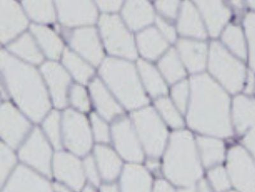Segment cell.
<instances>
[{
  "instance_id": "1",
  "label": "cell",
  "mask_w": 255,
  "mask_h": 192,
  "mask_svg": "<svg viewBox=\"0 0 255 192\" xmlns=\"http://www.w3.org/2000/svg\"><path fill=\"white\" fill-rule=\"evenodd\" d=\"M191 90L188 118L191 128L217 136L231 135L227 95L206 74L191 79Z\"/></svg>"
},
{
  "instance_id": "2",
  "label": "cell",
  "mask_w": 255,
  "mask_h": 192,
  "mask_svg": "<svg viewBox=\"0 0 255 192\" xmlns=\"http://www.w3.org/2000/svg\"><path fill=\"white\" fill-rule=\"evenodd\" d=\"M0 64L10 94L29 119L39 123L49 110L44 84L35 69L1 51Z\"/></svg>"
},
{
  "instance_id": "3",
  "label": "cell",
  "mask_w": 255,
  "mask_h": 192,
  "mask_svg": "<svg viewBox=\"0 0 255 192\" xmlns=\"http://www.w3.org/2000/svg\"><path fill=\"white\" fill-rule=\"evenodd\" d=\"M164 173L172 183L191 186L202 175L192 135L187 131L172 135L164 159Z\"/></svg>"
},
{
  "instance_id": "4",
  "label": "cell",
  "mask_w": 255,
  "mask_h": 192,
  "mask_svg": "<svg viewBox=\"0 0 255 192\" xmlns=\"http://www.w3.org/2000/svg\"><path fill=\"white\" fill-rule=\"evenodd\" d=\"M100 74L128 109L142 107L147 103L135 69L130 63L116 59H108L102 64Z\"/></svg>"
},
{
  "instance_id": "5",
  "label": "cell",
  "mask_w": 255,
  "mask_h": 192,
  "mask_svg": "<svg viewBox=\"0 0 255 192\" xmlns=\"http://www.w3.org/2000/svg\"><path fill=\"white\" fill-rule=\"evenodd\" d=\"M53 149L44 132L36 128L18 148L17 154L21 164L50 180L52 178Z\"/></svg>"
},
{
  "instance_id": "6",
  "label": "cell",
  "mask_w": 255,
  "mask_h": 192,
  "mask_svg": "<svg viewBox=\"0 0 255 192\" xmlns=\"http://www.w3.org/2000/svg\"><path fill=\"white\" fill-rule=\"evenodd\" d=\"M63 147L82 158L90 154L93 148V134L87 120L71 110L66 111L62 123Z\"/></svg>"
},
{
  "instance_id": "7",
  "label": "cell",
  "mask_w": 255,
  "mask_h": 192,
  "mask_svg": "<svg viewBox=\"0 0 255 192\" xmlns=\"http://www.w3.org/2000/svg\"><path fill=\"white\" fill-rule=\"evenodd\" d=\"M133 119L147 154L159 157L163 152L167 133L158 115L152 108H147L134 113Z\"/></svg>"
},
{
  "instance_id": "8",
  "label": "cell",
  "mask_w": 255,
  "mask_h": 192,
  "mask_svg": "<svg viewBox=\"0 0 255 192\" xmlns=\"http://www.w3.org/2000/svg\"><path fill=\"white\" fill-rule=\"evenodd\" d=\"M209 67L211 73L231 92L235 93L242 89L245 67L217 42L211 44Z\"/></svg>"
},
{
  "instance_id": "9",
  "label": "cell",
  "mask_w": 255,
  "mask_h": 192,
  "mask_svg": "<svg viewBox=\"0 0 255 192\" xmlns=\"http://www.w3.org/2000/svg\"><path fill=\"white\" fill-rule=\"evenodd\" d=\"M100 28L109 53L131 60L136 58L133 38L119 17L116 15H102L100 20Z\"/></svg>"
},
{
  "instance_id": "10",
  "label": "cell",
  "mask_w": 255,
  "mask_h": 192,
  "mask_svg": "<svg viewBox=\"0 0 255 192\" xmlns=\"http://www.w3.org/2000/svg\"><path fill=\"white\" fill-rule=\"evenodd\" d=\"M52 175L56 182L76 192H81L87 183L83 170V160L67 150L56 151L54 153Z\"/></svg>"
},
{
  "instance_id": "11",
  "label": "cell",
  "mask_w": 255,
  "mask_h": 192,
  "mask_svg": "<svg viewBox=\"0 0 255 192\" xmlns=\"http://www.w3.org/2000/svg\"><path fill=\"white\" fill-rule=\"evenodd\" d=\"M111 139L115 150L122 159L130 164L142 161L143 151L128 120L121 119L113 124L111 128Z\"/></svg>"
},
{
  "instance_id": "12",
  "label": "cell",
  "mask_w": 255,
  "mask_h": 192,
  "mask_svg": "<svg viewBox=\"0 0 255 192\" xmlns=\"http://www.w3.org/2000/svg\"><path fill=\"white\" fill-rule=\"evenodd\" d=\"M31 130L30 124L12 105L9 103L2 105L0 133L4 144L18 149Z\"/></svg>"
},
{
  "instance_id": "13",
  "label": "cell",
  "mask_w": 255,
  "mask_h": 192,
  "mask_svg": "<svg viewBox=\"0 0 255 192\" xmlns=\"http://www.w3.org/2000/svg\"><path fill=\"white\" fill-rule=\"evenodd\" d=\"M228 168L237 189L242 192H255V166L244 149L236 146L230 150Z\"/></svg>"
},
{
  "instance_id": "14",
  "label": "cell",
  "mask_w": 255,
  "mask_h": 192,
  "mask_svg": "<svg viewBox=\"0 0 255 192\" xmlns=\"http://www.w3.org/2000/svg\"><path fill=\"white\" fill-rule=\"evenodd\" d=\"M1 192H54L53 184L40 174L20 164L1 187Z\"/></svg>"
},
{
  "instance_id": "15",
  "label": "cell",
  "mask_w": 255,
  "mask_h": 192,
  "mask_svg": "<svg viewBox=\"0 0 255 192\" xmlns=\"http://www.w3.org/2000/svg\"><path fill=\"white\" fill-rule=\"evenodd\" d=\"M56 3L60 22L65 26L92 24L97 19V9L92 2L58 1Z\"/></svg>"
},
{
  "instance_id": "16",
  "label": "cell",
  "mask_w": 255,
  "mask_h": 192,
  "mask_svg": "<svg viewBox=\"0 0 255 192\" xmlns=\"http://www.w3.org/2000/svg\"><path fill=\"white\" fill-rule=\"evenodd\" d=\"M0 13L1 40L6 43L26 28L28 21L20 6L13 1H0Z\"/></svg>"
},
{
  "instance_id": "17",
  "label": "cell",
  "mask_w": 255,
  "mask_h": 192,
  "mask_svg": "<svg viewBox=\"0 0 255 192\" xmlns=\"http://www.w3.org/2000/svg\"><path fill=\"white\" fill-rule=\"evenodd\" d=\"M93 157L103 183L115 182L124 168L122 157L107 144H98L93 149Z\"/></svg>"
},
{
  "instance_id": "18",
  "label": "cell",
  "mask_w": 255,
  "mask_h": 192,
  "mask_svg": "<svg viewBox=\"0 0 255 192\" xmlns=\"http://www.w3.org/2000/svg\"><path fill=\"white\" fill-rule=\"evenodd\" d=\"M70 44L93 64L98 65L103 58V51L94 28L77 29L70 38Z\"/></svg>"
},
{
  "instance_id": "19",
  "label": "cell",
  "mask_w": 255,
  "mask_h": 192,
  "mask_svg": "<svg viewBox=\"0 0 255 192\" xmlns=\"http://www.w3.org/2000/svg\"><path fill=\"white\" fill-rule=\"evenodd\" d=\"M41 69L51 90L54 105L59 108L65 107L70 83V77L67 72L60 64L53 62L45 63Z\"/></svg>"
},
{
  "instance_id": "20",
  "label": "cell",
  "mask_w": 255,
  "mask_h": 192,
  "mask_svg": "<svg viewBox=\"0 0 255 192\" xmlns=\"http://www.w3.org/2000/svg\"><path fill=\"white\" fill-rule=\"evenodd\" d=\"M119 185L121 192H151V178L142 166L129 163L123 169Z\"/></svg>"
},
{
  "instance_id": "21",
  "label": "cell",
  "mask_w": 255,
  "mask_h": 192,
  "mask_svg": "<svg viewBox=\"0 0 255 192\" xmlns=\"http://www.w3.org/2000/svg\"><path fill=\"white\" fill-rule=\"evenodd\" d=\"M198 6L204 15L209 32L216 37L230 17V11L218 1H197Z\"/></svg>"
},
{
  "instance_id": "22",
  "label": "cell",
  "mask_w": 255,
  "mask_h": 192,
  "mask_svg": "<svg viewBox=\"0 0 255 192\" xmlns=\"http://www.w3.org/2000/svg\"><path fill=\"white\" fill-rule=\"evenodd\" d=\"M125 21L129 28L137 30L151 23L153 20V10L144 1H128L123 10Z\"/></svg>"
},
{
  "instance_id": "23",
  "label": "cell",
  "mask_w": 255,
  "mask_h": 192,
  "mask_svg": "<svg viewBox=\"0 0 255 192\" xmlns=\"http://www.w3.org/2000/svg\"><path fill=\"white\" fill-rule=\"evenodd\" d=\"M90 90L96 107L104 118L111 121L122 114L120 106L99 79H95L91 83Z\"/></svg>"
},
{
  "instance_id": "24",
  "label": "cell",
  "mask_w": 255,
  "mask_h": 192,
  "mask_svg": "<svg viewBox=\"0 0 255 192\" xmlns=\"http://www.w3.org/2000/svg\"><path fill=\"white\" fill-rule=\"evenodd\" d=\"M178 49L184 63L191 71H201L206 63L207 48L203 43L182 40Z\"/></svg>"
},
{
  "instance_id": "25",
  "label": "cell",
  "mask_w": 255,
  "mask_h": 192,
  "mask_svg": "<svg viewBox=\"0 0 255 192\" xmlns=\"http://www.w3.org/2000/svg\"><path fill=\"white\" fill-rule=\"evenodd\" d=\"M234 121L240 133L255 126V100L243 96L237 97L234 102Z\"/></svg>"
},
{
  "instance_id": "26",
  "label": "cell",
  "mask_w": 255,
  "mask_h": 192,
  "mask_svg": "<svg viewBox=\"0 0 255 192\" xmlns=\"http://www.w3.org/2000/svg\"><path fill=\"white\" fill-rule=\"evenodd\" d=\"M179 32L183 35L199 38L206 37L203 25L199 14L190 3L183 4L179 21Z\"/></svg>"
},
{
  "instance_id": "27",
  "label": "cell",
  "mask_w": 255,
  "mask_h": 192,
  "mask_svg": "<svg viewBox=\"0 0 255 192\" xmlns=\"http://www.w3.org/2000/svg\"><path fill=\"white\" fill-rule=\"evenodd\" d=\"M137 42L140 53L149 60L158 58L167 47V42L154 28L141 32L138 35Z\"/></svg>"
},
{
  "instance_id": "28",
  "label": "cell",
  "mask_w": 255,
  "mask_h": 192,
  "mask_svg": "<svg viewBox=\"0 0 255 192\" xmlns=\"http://www.w3.org/2000/svg\"><path fill=\"white\" fill-rule=\"evenodd\" d=\"M31 30L48 57L53 60L60 58L63 44L53 31L46 27L36 25H32Z\"/></svg>"
},
{
  "instance_id": "29",
  "label": "cell",
  "mask_w": 255,
  "mask_h": 192,
  "mask_svg": "<svg viewBox=\"0 0 255 192\" xmlns=\"http://www.w3.org/2000/svg\"><path fill=\"white\" fill-rule=\"evenodd\" d=\"M9 49L20 58L34 64H39L42 62V54L29 34H24L18 38L10 45Z\"/></svg>"
},
{
  "instance_id": "30",
  "label": "cell",
  "mask_w": 255,
  "mask_h": 192,
  "mask_svg": "<svg viewBox=\"0 0 255 192\" xmlns=\"http://www.w3.org/2000/svg\"><path fill=\"white\" fill-rule=\"evenodd\" d=\"M197 142L205 166H213L222 161L225 150L222 142L207 137H198Z\"/></svg>"
},
{
  "instance_id": "31",
  "label": "cell",
  "mask_w": 255,
  "mask_h": 192,
  "mask_svg": "<svg viewBox=\"0 0 255 192\" xmlns=\"http://www.w3.org/2000/svg\"><path fill=\"white\" fill-rule=\"evenodd\" d=\"M138 66L145 87L152 96L166 93L167 88L165 83L154 67L143 61L138 62Z\"/></svg>"
},
{
  "instance_id": "32",
  "label": "cell",
  "mask_w": 255,
  "mask_h": 192,
  "mask_svg": "<svg viewBox=\"0 0 255 192\" xmlns=\"http://www.w3.org/2000/svg\"><path fill=\"white\" fill-rule=\"evenodd\" d=\"M60 122V114L53 111L47 115L42 126L45 137L56 151L61 150L63 148L62 124Z\"/></svg>"
},
{
  "instance_id": "33",
  "label": "cell",
  "mask_w": 255,
  "mask_h": 192,
  "mask_svg": "<svg viewBox=\"0 0 255 192\" xmlns=\"http://www.w3.org/2000/svg\"><path fill=\"white\" fill-rule=\"evenodd\" d=\"M63 63L79 82L86 83L93 74V69L81 60L76 54L65 51L63 54Z\"/></svg>"
},
{
  "instance_id": "34",
  "label": "cell",
  "mask_w": 255,
  "mask_h": 192,
  "mask_svg": "<svg viewBox=\"0 0 255 192\" xmlns=\"http://www.w3.org/2000/svg\"><path fill=\"white\" fill-rule=\"evenodd\" d=\"M23 5L29 16L40 22H51L55 19V12L49 1H25Z\"/></svg>"
},
{
  "instance_id": "35",
  "label": "cell",
  "mask_w": 255,
  "mask_h": 192,
  "mask_svg": "<svg viewBox=\"0 0 255 192\" xmlns=\"http://www.w3.org/2000/svg\"><path fill=\"white\" fill-rule=\"evenodd\" d=\"M159 68L168 82L173 83L183 77L185 72L174 50H170L159 63Z\"/></svg>"
},
{
  "instance_id": "36",
  "label": "cell",
  "mask_w": 255,
  "mask_h": 192,
  "mask_svg": "<svg viewBox=\"0 0 255 192\" xmlns=\"http://www.w3.org/2000/svg\"><path fill=\"white\" fill-rule=\"evenodd\" d=\"M13 149L1 142L0 145V184L3 186L19 166V157Z\"/></svg>"
},
{
  "instance_id": "37",
  "label": "cell",
  "mask_w": 255,
  "mask_h": 192,
  "mask_svg": "<svg viewBox=\"0 0 255 192\" xmlns=\"http://www.w3.org/2000/svg\"><path fill=\"white\" fill-rule=\"evenodd\" d=\"M223 40L239 57L246 58L247 53L242 31L238 26L228 27L223 34Z\"/></svg>"
},
{
  "instance_id": "38",
  "label": "cell",
  "mask_w": 255,
  "mask_h": 192,
  "mask_svg": "<svg viewBox=\"0 0 255 192\" xmlns=\"http://www.w3.org/2000/svg\"><path fill=\"white\" fill-rule=\"evenodd\" d=\"M156 105L163 118L170 126L179 128L183 126V120L168 99H159L156 101Z\"/></svg>"
},
{
  "instance_id": "39",
  "label": "cell",
  "mask_w": 255,
  "mask_h": 192,
  "mask_svg": "<svg viewBox=\"0 0 255 192\" xmlns=\"http://www.w3.org/2000/svg\"><path fill=\"white\" fill-rule=\"evenodd\" d=\"M93 138L99 144H107L111 141V129L108 124L98 115L93 114L91 116Z\"/></svg>"
},
{
  "instance_id": "40",
  "label": "cell",
  "mask_w": 255,
  "mask_h": 192,
  "mask_svg": "<svg viewBox=\"0 0 255 192\" xmlns=\"http://www.w3.org/2000/svg\"><path fill=\"white\" fill-rule=\"evenodd\" d=\"M82 160L86 182L99 188L103 182L93 154L86 155Z\"/></svg>"
},
{
  "instance_id": "41",
  "label": "cell",
  "mask_w": 255,
  "mask_h": 192,
  "mask_svg": "<svg viewBox=\"0 0 255 192\" xmlns=\"http://www.w3.org/2000/svg\"><path fill=\"white\" fill-rule=\"evenodd\" d=\"M209 178L216 192H222L229 188V181L226 172L223 168L218 167L213 169L209 172Z\"/></svg>"
},
{
  "instance_id": "42",
  "label": "cell",
  "mask_w": 255,
  "mask_h": 192,
  "mask_svg": "<svg viewBox=\"0 0 255 192\" xmlns=\"http://www.w3.org/2000/svg\"><path fill=\"white\" fill-rule=\"evenodd\" d=\"M245 25L249 40L250 63L255 71V13H250L247 15Z\"/></svg>"
},
{
  "instance_id": "43",
  "label": "cell",
  "mask_w": 255,
  "mask_h": 192,
  "mask_svg": "<svg viewBox=\"0 0 255 192\" xmlns=\"http://www.w3.org/2000/svg\"><path fill=\"white\" fill-rule=\"evenodd\" d=\"M70 99L73 105L79 110L86 112L90 109L87 94L81 86L75 85L73 86L70 92Z\"/></svg>"
},
{
  "instance_id": "44",
  "label": "cell",
  "mask_w": 255,
  "mask_h": 192,
  "mask_svg": "<svg viewBox=\"0 0 255 192\" xmlns=\"http://www.w3.org/2000/svg\"><path fill=\"white\" fill-rule=\"evenodd\" d=\"M172 96L177 107L182 112H184L188 96V85L186 81L175 86L172 90Z\"/></svg>"
},
{
  "instance_id": "45",
  "label": "cell",
  "mask_w": 255,
  "mask_h": 192,
  "mask_svg": "<svg viewBox=\"0 0 255 192\" xmlns=\"http://www.w3.org/2000/svg\"><path fill=\"white\" fill-rule=\"evenodd\" d=\"M157 8L166 17L174 18L176 16L178 1H159L156 2Z\"/></svg>"
},
{
  "instance_id": "46",
  "label": "cell",
  "mask_w": 255,
  "mask_h": 192,
  "mask_svg": "<svg viewBox=\"0 0 255 192\" xmlns=\"http://www.w3.org/2000/svg\"><path fill=\"white\" fill-rule=\"evenodd\" d=\"M156 23L164 36L170 41H174L175 39V32L174 28L161 18H157Z\"/></svg>"
},
{
  "instance_id": "47",
  "label": "cell",
  "mask_w": 255,
  "mask_h": 192,
  "mask_svg": "<svg viewBox=\"0 0 255 192\" xmlns=\"http://www.w3.org/2000/svg\"><path fill=\"white\" fill-rule=\"evenodd\" d=\"M97 3L100 9L106 12H116L122 5V1H99Z\"/></svg>"
},
{
  "instance_id": "48",
  "label": "cell",
  "mask_w": 255,
  "mask_h": 192,
  "mask_svg": "<svg viewBox=\"0 0 255 192\" xmlns=\"http://www.w3.org/2000/svg\"><path fill=\"white\" fill-rule=\"evenodd\" d=\"M179 192H211L208 185L204 180L201 181L195 186H191L190 188L181 190Z\"/></svg>"
},
{
  "instance_id": "49",
  "label": "cell",
  "mask_w": 255,
  "mask_h": 192,
  "mask_svg": "<svg viewBox=\"0 0 255 192\" xmlns=\"http://www.w3.org/2000/svg\"><path fill=\"white\" fill-rule=\"evenodd\" d=\"M244 142L255 157V128L248 133Z\"/></svg>"
},
{
  "instance_id": "50",
  "label": "cell",
  "mask_w": 255,
  "mask_h": 192,
  "mask_svg": "<svg viewBox=\"0 0 255 192\" xmlns=\"http://www.w3.org/2000/svg\"><path fill=\"white\" fill-rule=\"evenodd\" d=\"M99 192H121L120 185L116 182L102 183Z\"/></svg>"
},
{
  "instance_id": "51",
  "label": "cell",
  "mask_w": 255,
  "mask_h": 192,
  "mask_svg": "<svg viewBox=\"0 0 255 192\" xmlns=\"http://www.w3.org/2000/svg\"><path fill=\"white\" fill-rule=\"evenodd\" d=\"M154 192H174V190L165 181H157Z\"/></svg>"
},
{
  "instance_id": "52",
  "label": "cell",
  "mask_w": 255,
  "mask_h": 192,
  "mask_svg": "<svg viewBox=\"0 0 255 192\" xmlns=\"http://www.w3.org/2000/svg\"><path fill=\"white\" fill-rule=\"evenodd\" d=\"M53 187L54 192H76L72 191V189L68 188L62 184H59L58 182L53 183Z\"/></svg>"
},
{
  "instance_id": "53",
  "label": "cell",
  "mask_w": 255,
  "mask_h": 192,
  "mask_svg": "<svg viewBox=\"0 0 255 192\" xmlns=\"http://www.w3.org/2000/svg\"><path fill=\"white\" fill-rule=\"evenodd\" d=\"M81 192H99V188L89 183H86Z\"/></svg>"
},
{
  "instance_id": "54",
  "label": "cell",
  "mask_w": 255,
  "mask_h": 192,
  "mask_svg": "<svg viewBox=\"0 0 255 192\" xmlns=\"http://www.w3.org/2000/svg\"><path fill=\"white\" fill-rule=\"evenodd\" d=\"M255 85V80L254 76H253L252 74H250L249 76V78H248V86L247 88V92H252L253 90H254Z\"/></svg>"
},
{
  "instance_id": "55",
  "label": "cell",
  "mask_w": 255,
  "mask_h": 192,
  "mask_svg": "<svg viewBox=\"0 0 255 192\" xmlns=\"http://www.w3.org/2000/svg\"><path fill=\"white\" fill-rule=\"evenodd\" d=\"M248 4H249L250 7L255 8V1H248Z\"/></svg>"
}]
</instances>
